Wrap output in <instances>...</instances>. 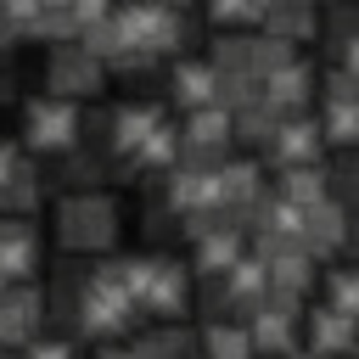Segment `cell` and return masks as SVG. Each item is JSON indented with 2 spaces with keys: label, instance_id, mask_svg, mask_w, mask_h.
I'll return each mask as SVG.
<instances>
[{
  "label": "cell",
  "instance_id": "cell-11",
  "mask_svg": "<svg viewBox=\"0 0 359 359\" xmlns=\"http://www.w3.org/2000/svg\"><path fill=\"white\" fill-rule=\"evenodd\" d=\"M157 118H168L157 101H118L112 112H107V123H101V140H107V151L123 163L140 140H146V129L157 123Z\"/></svg>",
  "mask_w": 359,
  "mask_h": 359
},
{
  "label": "cell",
  "instance_id": "cell-31",
  "mask_svg": "<svg viewBox=\"0 0 359 359\" xmlns=\"http://www.w3.org/2000/svg\"><path fill=\"white\" fill-rule=\"evenodd\" d=\"M73 39H79V45H84V50H90L95 62H112V56H118V50L129 45L112 11H107V17H95V22H79V34H73Z\"/></svg>",
  "mask_w": 359,
  "mask_h": 359
},
{
  "label": "cell",
  "instance_id": "cell-43",
  "mask_svg": "<svg viewBox=\"0 0 359 359\" xmlns=\"http://www.w3.org/2000/svg\"><path fill=\"white\" fill-rule=\"evenodd\" d=\"M11 39H17V34H11L6 22H0V50H11Z\"/></svg>",
  "mask_w": 359,
  "mask_h": 359
},
{
  "label": "cell",
  "instance_id": "cell-15",
  "mask_svg": "<svg viewBox=\"0 0 359 359\" xmlns=\"http://www.w3.org/2000/svg\"><path fill=\"white\" fill-rule=\"evenodd\" d=\"M191 275H224L241 252H247V230H236V224H213V230H202V236H191Z\"/></svg>",
  "mask_w": 359,
  "mask_h": 359
},
{
  "label": "cell",
  "instance_id": "cell-20",
  "mask_svg": "<svg viewBox=\"0 0 359 359\" xmlns=\"http://www.w3.org/2000/svg\"><path fill=\"white\" fill-rule=\"evenodd\" d=\"M213 84H219V67L180 50V62H174V73H168V101H174L180 112H185V107H202V101H213Z\"/></svg>",
  "mask_w": 359,
  "mask_h": 359
},
{
  "label": "cell",
  "instance_id": "cell-36",
  "mask_svg": "<svg viewBox=\"0 0 359 359\" xmlns=\"http://www.w3.org/2000/svg\"><path fill=\"white\" fill-rule=\"evenodd\" d=\"M107 275H112L129 297H140V286H146V275H151V258H112V264H107Z\"/></svg>",
  "mask_w": 359,
  "mask_h": 359
},
{
  "label": "cell",
  "instance_id": "cell-46",
  "mask_svg": "<svg viewBox=\"0 0 359 359\" xmlns=\"http://www.w3.org/2000/svg\"><path fill=\"white\" fill-rule=\"evenodd\" d=\"M0 286H6V269H0Z\"/></svg>",
  "mask_w": 359,
  "mask_h": 359
},
{
  "label": "cell",
  "instance_id": "cell-28",
  "mask_svg": "<svg viewBox=\"0 0 359 359\" xmlns=\"http://www.w3.org/2000/svg\"><path fill=\"white\" fill-rule=\"evenodd\" d=\"M45 202V180L28 168V163H17L11 174H6V185H0V213H34Z\"/></svg>",
  "mask_w": 359,
  "mask_h": 359
},
{
  "label": "cell",
  "instance_id": "cell-41",
  "mask_svg": "<svg viewBox=\"0 0 359 359\" xmlns=\"http://www.w3.org/2000/svg\"><path fill=\"white\" fill-rule=\"evenodd\" d=\"M118 0H67V11L79 17V22H95V17H107Z\"/></svg>",
  "mask_w": 359,
  "mask_h": 359
},
{
  "label": "cell",
  "instance_id": "cell-45",
  "mask_svg": "<svg viewBox=\"0 0 359 359\" xmlns=\"http://www.w3.org/2000/svg\"><path fill=\"white\" fill-rule=\"evenodd\" d=\"M45 6H67V0H45Z\"/></svg>",
  "mask_w": 359,
  "mask_h": 359
},
{
  "label": "cell",
  "instance_id": "cell-8",
  "mask_svg": "<svg viewBox=\"0 0 359 359\" xmlns=\"http://www.w3.org/2000/svg\"><path fill=\"white\" fill-rule=\"evenodd\" d=\"M269 168H286V163H314L325 157V140H320V118L314 112H280L275 135L258 146Z\"/></svg>",
  "mask_w": 359,
  "mask_h": 359
},
{
  "label": "cell",
  "instance_id": "cell-33",
  "mask_svg": "<svg viewBox=\"0 0 359 359\" xmlns=\"http://www.w3.org/2000/svg\"><path fill=\"white\" fill-rule=\"evenodd\" d=\"M325 303H331L337 314H353V320H359V275H353L348 264H331V269H325Z\"/></svg>",
  "mask_w": 359,
  "mask_h": 359
},
{
  "label": "cell",
  "instance_id": "cell-14",
  "mask_svg": "<svg viewBox=\"0 0 359 359\" xmlns=\"http://www.w3.org/2000/svg\"><path fill=\"white\" fill-rule=\"evenodd\" d=\"M208 174H213V196L230 208V219H236V208H247V202L264 191V163H258V157H230V151H224Z\"/></svg>",
  "mask_w": 359,
  "mask_h": 359
},
{
  "label": "cell",
  "instance_id": "cell-9",
  "mask_svg": "<svg viewBox=\"0 0 359 359\" xmlns=\"http://www.w3.org/2000/svg\"><path fill=\"white\" fill-rule=\"evenodd\" d=\"M45 325V292L34 280H6L0 286V348H22Z\"/></svg>",
  "mask_w": 359,
  "mask_h": 359
},
{
  "label": "cell",
  "instance_id": "cell-1",
  "mask_svg": "<svg viewBox=\"0 0 359 359\" xmlns=\"http://www.w3.org/2000/svg\"><path fill=\"white\" fill-rule=\"evenodd\" d=\"M118 230H123V224H118V202L101 196L95 185L56 202V247H62V252H79V258L112 252V247H118Z\"/></svg>",
  "mask_w": 359,
  "mask_h": 359
},
{
  "label": "cell",
  "instance_id": "cell-10",
  "mask_svg": "<svg viewBox=\"0 0 359 359\" xmlns=\"http://www.w3.org/2000/svg\"><path fill=\"white\" fill-rule=\"evenodd\" d=\"M314 90H320V79H314V67H309L303 56H292V62H280L275 73L258 79V101L275 107V112H309V107H314Z\"/></svg>",
  "mask_w": 359,
  "mask_h": 359
},
{
  "label": "cell",
  "instance_id": "cell-18",
  "mask_svg": "<svg viewBox=\"0 0 359 359\" xmlns=\"http://www.w3.org/2000/svg\"><path fill=\"white\" fill-rule=\"evenodd\" d=\"M196 353H213V359H252L247 320H241V314H208L202 331H196Z\"/></svg>",
  "mask_w": 359,
  "mask_h": 359
},
{
  "label": "cell",
  "instance_id": "cell-5",
  "mask_svg": "<svg viewBox=\"0 0 359 359\" xmlns=\"http://www.w3.org/2000/svg\"><path fill=\"white\" fill-rule=\"evenodd\" d=\"M45 90L73 95V101H95V95L107 90V62H95L79 39H62V45H50V56H45Z\"/></svg>",
  "mask_w": 359,
  "mask_h": 359
},
{
  "label": "cell",
  "instance_id": "cell-3",
  "mask_svg": "<svg viewBox=\"0 0 359 359\" xmlns=\"http://www.w3.org/2000/svg\"><path fill=\"white\" fill-rule=\"evenodd\" d=\"M118 28L129 45H146L151 56H180L191 45V22L180 6H157V0H118L112 6Z\"/></svg>",
  "mask_w": 359,
  "mask_h": 359
},
{
  "label": "cell",
  "instance_id": "cell-44",
  "mask_svg": "<svg viewBox=\"0 0 359 359\" xmlns=\"http://www.w3.org/2000/svg\"><path fill=\"white\" fill-rule=\"evenodd\" d=\"M157 6H180V11H185V6H191V0H157Z\"/></svg>",
  "mask_w": 359,
  "mask_h": 359
},
{
  "label": "cell",
  "instance_id": "cell-2",
  "mask_svg": "<svg viewBox=\"0 0 359 359\" xmlns=\"http://www.w3.org/2000/svg\"><path fill=\"white\" fill-rule=\"evenodd\" d=\"M135 320H140L135 297H129V292H123L107 269H90V280L79 286V303H73V331H79V342L123 337Z\"/></svg>",
  "mask_w": 359,
  "mask_h": 359
},
{
  "label": "cell",
  "instance_id": "cell-29",
  "mask_svg": "<svg viewBox=\"0 0 359 359\" xmlns=\"http://www.w3.org/2000/svg\"><path fill=\"white\" fill-rule=\"evenodd\" d=\"M292 56H297V45H292V39L264 34V28H258V34H247V73H252V79L275 73V67H280V62H292Z\"/></svg>",
  "mask_w": 359,
  "mask_h": 359
},
{
  "label": "cell",
  "instance_id": "cell-7",
  "mask_svg": "<svg viewBox=\"0 0 359 359\" xmlns=\"http://www.w3.org/2000/svg\"><path fill=\"white\" fill-rule=\"evenodd\" d=\"M348 236H353V208H348V202L320 196V202L303 208V230H297V241H303V252H309L314 264H331V258L348 247Z\"/></svg>",
  "mask_w": 359,
  "mask_h": 359
},
{
  "label": "cell",
  "instance_id": "cell-19",
  "mask_svg": "<svg viewBox=\"0 0 359 359\" xmlns=\"http://www.w3.org/2000/svg\"><path fill=\"white\" fill-rule=\"evenodd\" d=\"M258 28H264V34H280V39H292V45H303V39L320 34V6H314V0H269L264 17H258Z\"/></svg>",
  "mask_w": 359,
  "mask_h": 359
},
{
  "label": "cell",
  "instance_id": "cell-12",
  "mask_svg": "<svg viewBox=\"0 0 359 359\" xmlns=\"http://www.w3.org/2000/svg\"><path fill=\"white\" fill-rule=\"evenodd\" d=\"M39 230L28 224V213H0V269L6 280H34L39 269Z\"/></svg>",
  "mask_w": 359,
  "mask_h": 359
},
{
  "label": "cell",
  "instance_id": "cell-38",
  "mask_svg": "<svg viewBox=\"0 0 359 359\" xmlns=\"http://www.w3.org/2000/svg\"><path fill=\"white\" fill-rule=\"evenodd\" d=\"M320 84H325V101H359V73H348V67H331Z\"/></svg>",
  "mask_w": 359,
  "mask_h": 359
},
{
  "label": "cell",
  "instance_id": "cell-39",
  "mask_svg": "<svg viewBox=\"0 0 359 359\" xmlns=\"http://www.w3.org/2000/svg\"><path fill=\"white\" fill-rule=\"evenodd\" d=\"M325 34H331V45H337V39H353V34H359V11H353L348 0H337V6H331V22H325Z\"/></svg>",
  "mask_w": 359,
  "mask_h": 359
},
{
  "label": "cell",
  "instance_id": "cell-4",
  "mask_svg": "<svg viewBox=\"0 0 359 359\" xmlns=\"http://www.w3.org/2000/svg\"><path fill=\"white\" fill-rule=\"evenodd\" d=\"M84 140V112L73 95H34L22 107V151H39V157H62L67 146Z\"/></svg>",
  "mask_w": 359,
  "mask_h": 359
},
{
  "label": "cell",
  "instance_id": "cell-37",
  "mask_svg": "<svg viewBox=\"0 0 359 359\" xmlns=\"http://www.w3.org/2000/svg\"><path fill=\"white\" fill-rule=\"evenodd\" d=\"M22 348H28L34 359H67V353L79 348V337H45V325H39V331H34Z\"/></svg>",
  "mask_w": 359,
  "mask_h": 359
},
{
  "label": "cell",
  "instance_id": "cell-23",
  "mask_svg": "<svg viewBox=\"0 0 359 359\" xmlns=\"http://www.w3.org/2000/svg\"><path fill=\"white\" fill-rule=\"evenodd\" d=\"M264 286H269V269H264V258H258V252H241V258L224 269V292H230V309H236V314L258 309Z\"/></svg>",
  "mask_w": 359,
  "mask_h": 359
},
{
  "label": "cell",
  "instance_id": "cell-35",
  "mask_svg": "<svg viewBox=\"0 0 359 359\" xmlns=\"http://www.w3.org/2000/svg\"><path fill=\"white\" fill-rule=\"evenodd\" d=\"M208 62H213L219 73H247V34H236V28H219V34H213V50H208Z\"/></svg>",
  "mask_w": 359,
  "mask_h": 359
},
{
  "label": "cell",
  "instance_id": "cell-25",
  "mask_svg": "<svg viewBox=\"0 0 359 359\" xmlns=\"http://www.w3.org/2000/svg\"><path fill=\"white\" fill-rule=\"evenodd\" d=\"M275 174H280L275 191H280L286 202H297V208L331 196V191H325V157H314V163H286V168H275Z\"/></svg>",
  "mask_w": 359,
  "mask_h": 359
},
{
  "label": "cell",
  "instance_id": "cell-6",
  "mask_svg": "<svg viewBox=\"0 0 359 359\" xmlns=\"http://www.w3.org/2000/svg\"><path fill=\"white\" fill-rule=\"evenodd\" d=\"M191 292H196V280H191V269L180 258H151V275H146L135 309L146 320H185L191 314Z\"/></svg>",
  "mask_w": 359,
  "mask_h": 359
},
{
  "label": "cell",
  "instance_id": "cell-21",
  "mask_svg": "<svg viewBox=\"0 0 359 359\" xmlns=\"http://www.w3.org/2000/svg\"><path fill=\"white\" fill-rule=\"evenodd\" d=\"M174 157H180V123L157 118V123L146 129V140H140V146H135V151H129L123 163H129L135 174H163V168H168Z\"/></svg>",
  "mask_w": 359,
  "mask_h": 359
},
{
  "label": "cell",
  "instance_id": "cell-27",
  "mask_svg": "<svg viewBox=\"0 0 359 359\" xmlns=\"http://www.w3.org/2000/svg\"><path fill=\"white\" fill-rule=\"evenodd\" d=\"M275 123H280V112H275V107H264L258 95H252L247 107H236V112H230V135H236L241 146H252V151L275 135Z\"/></svg>",
  "mask_w": 359,
  "mask_h": 359
},
{
  "label": "cell",
  "instance_id": "cell-17",
  "mask_svg": "<svg viewBox=\"0 0 359 359\" xmlns=\"http://www.w3.org/2000/svg\"><path fill=\"white\" fill-rule=\"evenodd\" d=\"M163 202H168L174 213H191V208H202V202H219V196H213V174L196 168V163H168V168H163Z\"/></svg>",
  "mask_w": 359,
  "mask_h": 359
},
{
  "label": "cell",
  "instance_id": "cell-42",
  "mask_svg": "<svg viewBox=\"0 0 359 359\" xmlns=\"http://www.w3.org/2000/svg\"><path fill=\"white\" fill-rule=\"evenodd\" d=\"M22 163V146H11V140H0V185H6V174Z\"/></svg>",
  "mask_w": 359,
  "mask_h": 359
},
{
  "label": "cell",
  "instance_id": "cell-32",
  "mask_svg": "<svg viewBox=\"0 0 359 359\" xmlns=\"http://www.w3.org/2000/svg\"><path fill=\"white\" fill-rule=\"evenodd\" d=\"M62 180H67L73 191H90V185L107 180V163H101L95 151H84V146H67V151H62Z\"/></svg>",
  "mask_w": 359,
  "mask_h": 359
},
{
  "label": "cell",
  "instance_id": "cell-13",
  "mask_svg": "<svg viewBox=\"0 0 359 359\" xmlns=\"http://www.w3.org/2000/svg\"><path fill=\"white\" fill-rule=\"evenodd\" d=\"M353 337H359L353 314H337L331 303H320L314 314H297V342H303V353H348Z\"/></svg>",
  "mask_w": 359,
  "mask_h": 359
},
{
  "label": "cell",
  "instance_id": "cell-24",
  "mask_svg": "<svg viewBox=\"0 0 359 359\" xmlns=\"http://www.w3.org/2000/svg\"><path fill=\"white\" fill-rule=\"evenodd\" d=\"M264 269H269V286H286V292H303L309 297V286H314V258L303 252V241H292V247H280V252H269L264 258Z\"/></svg>",
  "mask_w": 359,
  "mask_h": 359
},
{
  "label": "cell",
  "instance_id": "cell-26",
  "mask_svg": "<svg viewBox=\"0 0 359 359\" xmlns=\"http://www.w3.org/2000/svg\"><path fill=\"white\" fill-rule=\"evenodd\" d=\"M320 140L325 146H359V101H320Z\"/></svg>",
  "mask_w": 359,
  "mask_h": 359
},
{
  "label": "cell",
  "instance_id": "cell-40",
  "mask_svg": "<svg viewBox=\"0 0 359 359\" xmlns=\"http://www.w3.org/2000/svg\"><path fill=\"white\" fill-rule=\"evenodd\" d=\"M174 224H180V213H174V208H168V202L157 196V202L146 208V236H168Z\"/></svg>",
  "mask_w": 359,
  "mask_h": 359
},
{
  "label": "cell",
  "instance_id": "cell-16",
  "mask_svg": "<svg viewBox=\"0 0 359 359\" xmlns=\"http://www.w3.org/2000/svg\"><path fill=\"white\" fill-rule=\"evenodd\" d=\"M180 140L185 146H202V151H230L236 135H230V112L219 101H202V107H185V123H180Z\"/></svg>",
  "mask_w": 359,
  "mask_h": 359
},
{
  "label": "cell",
  "instance_id": "cell-22",
  "mask_svg": "<svg viewBox=\"0 0 359 359\" xmlns=\"http://www.w3.org/2000/svg\"><path fill=\"white\" fill-rule=\"evenodd\" d=\"M247 337H252V353H303L297 342V320H280L269 309H247Z\"/></svg>",
  "mask_w": 359,
  "mask_h": 359
},
{
  "label": "cell",
  "instance_id": "cell-30",
  "mask_svg": "<svg viewBox=\"0 0 359 359\" xmlns=\"http://www.w3.org/2000/svg\"><path fill=\"white\" fill-rule=\"evenodd\" d=\"M73 34H79V17H73L67 6H39L34 22L22 28V39H34V45H62V39H73Z\"/></svg>",
  "mask_w": 359,
  "mask_h": 359
},
{
  "label": "cell",
  "instance_id": "cell-34",
  "mask_svg": "<svg viewBox=\"0 0 359 359\" xmlns=\"http://www.w3.org/2000/svg\"><path fill=\"white\" fill-rule=\"evenodd\" d=\"M325 191H331L337 202H348V208H353V191H359V163H353V146H342V151L325 163Z\"/></svg>",
  "mask_w": 359,
  "mask_h": 359
}]
</instances>
